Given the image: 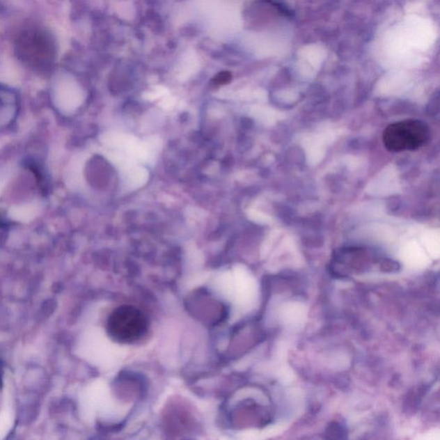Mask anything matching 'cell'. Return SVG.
Returning <instances> with one entry per match:
<instances>
[{
	"label": "cell",
	"instance_id": "1",
	"mask_svg": "<svg viewBox=\"0 0 440 440\" xmlns=\"http://www.w3.org/2000/svg\"><path fill=\"white\" fill-rule=\"evenodd\" d=\"M149 329L148 317L137 307L120 306L110 313L107 332L110 338L120 344H134L145 337Z\"/></svg>",
	"mask_w": 440,
	"mask_h": 440
},
{
	"label": "cell",
	"instance_id": "2",
	"mask_svg": "<svg viewBox=\"0 0 440 440\" xmlns=\"http://www.w3.org/2000/svg\"><path fill=\"white\" fill-rule=\"evenodd\" d=\"M430 135L426 124L405 120L388 125L383 133L385 148L391 152L414 151L426 144Z\"/></svg>",
	"mask_w": 440,
	"mask_h": 440
}]
</instances>
